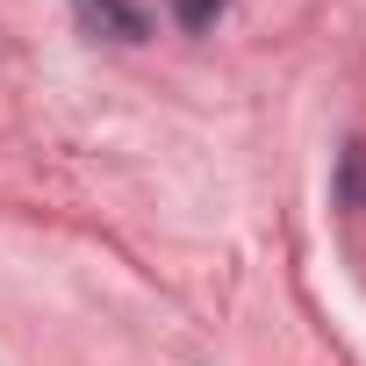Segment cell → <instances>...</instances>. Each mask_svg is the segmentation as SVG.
I'll return each instance as SVG.
<instances>
[{
    "mask_svg": "<svg viewBox=\"0 0 366 366\" xmlns=\"http://www.w3.org/2000/svg\"><path fill=\"white\" fill-rule=\"evenodd\" d=\"M72 15L86 36H108V44H144V8L137 0H72Z\"/></svg>",
    "mask_w": 366,
    "mask_h": 366,
    "instance_id": "1",
    "label": "cell"
},
{
    "mask_svg": "<svg viewBox=\"0 0 366 366\" xmlns=\"http://www.w3.org/2000/svg\"><path fill=\"white\" fill-rule=\"evenodd\" d=\"M223 8H230V0H172L179 29H194V36H202V29H216V15H223Z\"/></svg>",
    "mask_w": 366,
    "mask_h": 366,
    "instance_id": "2",
    "label": "cell"
}]
</instances>
